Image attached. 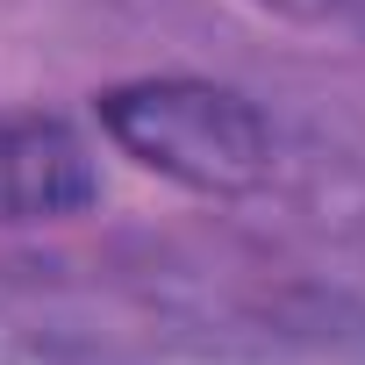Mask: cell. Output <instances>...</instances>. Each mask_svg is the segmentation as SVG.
I'll return each mask as SVG.
<instances>
[{"label": "cell", "mask_w": 365, "mask_h": 365, "mask_svg": "<svg viewBox=\"0 0 365 365\" xmlns=\"http://www.w3.org/2000/svg\"><path fill=\"white\" fill-rule=\"evenodd\" d=\"M101 115L136 165L187 179L201 194H244L272 165V136H265L258 108L230 86H201V79L122 86L101 101Z\"/></svg>", "instance_id": "6da1fadb"}, {"label": "cell", "mask_w": 365, "mask_h": 365, "mask_svg": "<svg viewBox=\"0 0 365 365\" xmlns=\"http://www.w3.org/2000/svg\"><path fill=\"white\" fill-rule=\"evenodd\" d=\"M0 179H15V187H0L15 215H58V208H79L86 201V158L79 143L58 129V122H22L0 136Z\"/></svg>", "instance_id": "7a4b0ae2"}, {"label": "cell", "mask_w": 365, "mask_h": 365, "mask_svg": "<svg viewBox=\"0 0 365 365\" xmlns=\"http://www.w3.org/2000/svg\"><path fill=\"white\" fill-rule=\"evenodd\" d=\"M258 8H272V15H322V8H336V0H258Z\"/></svg>", "instance_id": "3957f363"}]
</instances>
